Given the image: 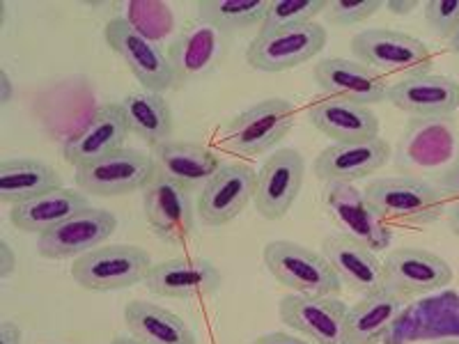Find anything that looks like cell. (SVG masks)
<instances>
[{
	"label": "cell",
	"instance_id": "obj_35",
	"mask_svg": "<svg viewBox=\"0 0 459 344\" xmlns=\"http://www.w3.org/2000/svg\"><path fill=\"white\" fill-rule=\"evenodd\" d=\"M16 269V255L14 251H12V245L7 244V239L0 241V278L5 280V278H10L12 273H14Z\"/></svg>",
	"mask_w": 459,
	"mask_h": 344
},
{
	"label": "cell",
	"instance_id": "obj_33",
	"mask_svg": "<svg viewBox=\"0 0 459 344\" xmlns=\"http://www.w3.org/2000/svg\"><path fill=\"white\" fill-rule=\"evenodd\" d=\"M425 23L441 39L455 35L459 26V0H429L425 3Z\"/></svg>",
	"mask_w": 459,
	"mask_h": 344
},
{
	"label": "cell",
	"instance_id": "obj_19",
	"mask_svg": "<svg viewBox=\"0 0 459 344\" xmlns=\"http://www.w3.org/2000/svg\"><path fill=\"white\" fill-rule=\"evenodd\" d=\"M129 133L131 129L122 104H101L85 122L83 129L65 142L63 157L76 170L106 157L110 151L122 150Z\"/></svg>",
	"mask_w": 459,
	"mask_h": 344
},
{
	"label": "cell",
	"instance_id": "obj_21",
	"mask_svg": "<svg viewBox=\"0 0 459 344\" xmlns=\"http://www.w3.org/2000/svg\"><path fill=\"white\" fill-rule=\"evenodd\" d=\"M225 37L228 35L200 19L186 23L168 48V57H170L178 83L203 79L204 73L212 72L223 57Z\"/></svg>",
	"mask_w": 459,
	"mask_h": 344
},
{
	"label": "cell",
	"instance_id": "obj_11",
	"mask_svg": "<svg viewBox=\"0 0 459 344\" xmlns=\"http://www.w3.org/2000/svg\"><path fill=\"white\" fill-rule=\"evenodd\" d=\"M453 282V266L423 248H397L384 260V287L404 301L438 292Z\"/></svg>",
	"mask_w": 459,
	"mask_h": 344
},
{
	"label": "cell",
	"instance_id": "obj_30",
	"mask_svg": "<svg viewBox=\"0 0 459 344\" xmlns=\"http://www.w3.org/2000/svg\"><path fill=\"white\" fill-rule=\"evenodd\" d=\"M272 0H203L195 5L200 22L223 35L262 28Z\"/></svg>",
	"mask_w": 459,
	"mask_h": 344
},
{
	"label": "cell",
	"instance_id": "obj_42",
	"mask_svg": "<svg viewBox=\"0 0 459 344\" xmlns=\"http://www.w3.org/2000/svg\"><path fill=\"white\" fill-rule=\"evenodd\" d=\"M450 51L453 53H459V26H457V30H455V35L450 37Z\"/></svg>",
	"mask_w": 459,
	"mask_h": 344
},
{
	"label": "cell",
	"instance_id": "obj_4",
	"mask_svg": "<svg viewBox=\"0 0 459 344\" xmlns=\"http://www.w3.org/2000/svg\"><path fill=\"white\" fill-rule=\"evenodd\" d=\"M152 266L154 264L147 251L138 245L110 244L100 245L81 255L79 260H74L72 278L88 292H120L138 282H145Z\"/></svg>",
	"mask_w": 459,
	"mask_h": 344
},
{
	"label": "cell",
	"instance_id": "obj_28",
	"mask_svg": "<svg viewBox=\"0 0 459 344\" xmlns=\"http://www.w3.org/2000/svg\"><path fill=\"white\" fill-rule=\"evenodd\" d=\"M129 335L145 344H198L195 333L179 314L150 301H131L125 308Z\"/></svg>",
	"mask_w": 459,
	"mask_h": 344
},
{
	"label": "cell",
	"instance_id": "obj_41",
	"mask_svg": "<svg viewBox=\"0 0 459 344\" xmlns=\"http://www.w3.org/2000/svg\"><path fill=\"white\" fill-rule=\"evenodd\" d=\"M110 344H145V342L136 340L134 335H115L113 342H110Z\"/></svg>",
	"mask_w": 459,
	"mask_h": 344
},
{
	"label": "cell",
	"instance_id": "obj_38",
	"mask_svg": "<svg viewBox=\"0 0 459 344\" xmlns=\"http://www.w3.org/2000/svg\"><path fill=\"white\" fill-rule=\"evenodd\" d=\"M12 94H14V88H12L10 73L3 69V72H0V104H3V106L10 104Z\"/></svg>",
	"mask_w": 459,
	"mask_h": 344
},
{
	"label": "cell",
	"instance_id": "obj_3",
	"mask_svg": "<svg viewBox=\"0 0 459 344\" xmlns=\"http://www.w3.org/2000/svg\"><path fill=\"white\" fill-rule=\"evenodd\" d=\"M363 198L381 220L411 225H432L444 216V194L425 179L381 177L372 179Z\"/></svg>",
	"mask_w": 459,
	"mask_h": 344
},
{
	"label": "cell",
	"instance_id": "obj_1",
	"mask_svg": "<svg viewBox=\"0 0 459 344\" xmlns=\"http://www.w3.org/2000/svg\"><path fill=\"white\" fill-rule=\"evenodd\" d=\"M262 260L273 278L294 294L306 297H338L342 292V282L333 266L322 253L294 241L276 239L269 241L262 251Z\"/></svg>",
	"mask_w": 459,
	"mask_h": 344
},
{
	"label": "cell",
	"instance_id": "obj_27",
	"mask_svg": "<svg viewBox=\"0 0 459 344\" xmlns=\"http://www.w3.org/2000/svg\"><path fill=\"white\" fill-rule=\"evenodd\" d=\"M85 207H90L88 195L63 186L42 198L30 200V202L14 204L10 211V220L16 229L42 236L44 232L67 220L69 216L79 214Z\"/></svg>",
	"mask_w": 459,
	"mask_h": 344
},
{
	"label": "cell",
	"instance_id": "obj_14",
	"mask_svg": "<svg viewBox=\"0 0 459 344\" xmlns=\"http://www.w3.org/2000/svg\"><path fill=\"white\" fill-rule=\"evenodd\" d=\"M324 209L338 225L340 235L368 245L372 253H384L391 245V229L354 184H326Z\"/></svg>",
	"mask_w": 459,
	"mask_h": 344
},
{
	"label": "cell",
	"instance_id": "obj_9",
	"mask_svg": "<svg viewBox=\"0 0 459 344\" xmlns=\"http://www.w3.org/2000/svg\"><path fill=\"white\" fill-rule=\"evenodd\" d=\"M143 209L152 232L170 245H184L195 232L194 194L154 172L143 191Z\"/></svg>",
	"mask_w": 459,
	"mask_h": 344
},
{
	"label": "cell",
	"instance_id": "obj_39",
	"mask_svg": "<svg viewBox=\"0 0 459 344\" xmlns=\"http://www.w3.org/2000/svg\"><path fill=\"white\" fill-rule=\"evenodd\" d=\"M386 7L388 10H393V12H397V14H409V12L413 10V7H418V3H386Z\"/></svg>",
	"mask_w": 459,
	"mask_h": 344
},
{
	"label": "cell",
	"instance_id": "obj_23",
	"mask_svg": "<svg viewBox=\"0 0 459 344\" xmlns=\"http://www.w3.org/2000/svg\"><path fill=\"white\" fill-rule=\"evenodd\" d=\"M150 157L159 175L188 188L191 194L200 191L223 168L219 154L198 142L166 141L152 147Z\"/></svg>",
	"mask_w": 459,
	"mask_h": 344
},
{
	"label": "cell",
	"instance_id": "obj_32",
	"mask_svg": "<svg viewBox=\"0 0 459 344\" xmlns=\"http://www.w3.org/2000/svg\"><path fill=\"white\" fill-rule=\"evenodd\" d=\"M386 3L381 0H360V3H347V0H329V7L324 12V16L329 19L331 26L350 28L359 26V23L368 22L370 16H375Z\"/></svg>",
	"mask_w": 459,
	"mask_h": 344
},
{
	"label": "cell",
	"instance_id": "obj_12",
	"mask_svg": "<svg viewBox=\"0 0 459 344\" xmlns=\"http://www.w3.org/2000/svg\"><path fill=\"white\" fill-rule=\"evenodd\" d=\"M306 175V161L292 147L276 150L257 170L253 204L266 220H281L297 202Z\"/></svg>",
	"mask_w": 459,
	"mask_h": 344
},
{
	"label": "cell",
	"instance_id": "obj_2",
	"mask_svg": "<svg viewBox=\"0 0 459 344\" xmlns=\"http://www.w3.org/2000/svg\"><path fill=\"white\" fill-rule=\"evenodd\" d=\"M106 44L122 57L134 79L147 92H168L178 85L168 51L126 16H113L104 28Z\"/></svg>",
	"mask_w": 459,
	"mask_h": 344
},
{
	"label": "cell",
	"instance_id": "obj_16",
	"mask_svg": "<svg viewBox=\"0 0 459 344\" xmlns=\"http://www.w3.org/2000/svg\"><path fill=\"white\" fill-rule=\"evenodd\" d=\"M223 285V276L204 257H172L147 273L145 287L163 298H207Z\"/></svg>",
	"mask_w": 459,
	"mask_h": 344
},
{
	"label": "cell",
	"instance_id": "obj_26",
	"mask_svg": "<svg viewBox=\"0 0 459 344\" xmlns=\"http://www.w3.org/2000/svg\"><path fill=\"white\" fill-rule=\"evenodd\" d=\"M63 188V177L39 159H5L0 163V202L23 204Z\"/></svg>",
	"mask_w": 459,
	"mask_h": 344
},
{
	"label": "cell",
	"instance_id": "obj_40",
	"mask_svg": "<svg viewBox=\"0 0 459 344\" xmlns=\"http://www.w3.org/2000/svg\"><path fill=\"white\" fill-rule=\"evenodd\" d=\"M450 229H453L455 235L459 236V200H457V204L453 207V211H450Z\"/></svg>",
	"mask_w": 459,
	"mask_h": 344
},
{
	"label": "cell",
	"instance_id": "obj_10",
	"mask_svg": "<svg viewBox=\"0 0 459 344\" xmlns=\"http://www.w3.org/2000/svg\"><path fill=\"white\" fill-rule=\"evenodd\" d=\"M117 229V216L108 209L85 207L37 239V251L47 260H79L100 248Z\"/></svg>",
	"mask_w": 459,
	"mask_h": 344
},
{
	"label": "cell",
	"instance_id": "obj_24",
	"mask_svg": "<svg viewBox=\"0 0 459 344\" xmlns=\"http://www.w3.org/2000/svg\"><path fill=\"white\" fill-rule=\"evenodd\" d=\"M308 120L333 142H360L379 138V117L375 110L354 101L326 97L310 106Z\"/></svg>",
	"mask_w": 459,
	"mask_h": 344
},
{
	"label": "cell",
	"instance_id": "obj_43",
	"mask_svg": "<svg viewBox=\"0 0 459 344\" xmlns=\"http://www.w3.org/2000/svg\"><path fill=\"white\" fill-rule=\"evenodd\" d=\"M429 344H459V338H446V340H434Z\"/></svg>",
	"mask_w": 459,
	"mask_h": 344
},
{
	"label": "cell",
	"instance_id": "obj_20",
	"mask_svg": "<svg viewBox=\"0 0 459 344\" xmlns=\"http://www.w3.org/2000/svg\"><path fill=\"white\" fill-rule=\"evenodd\" d=\"M391 159V145L384 138L360 142H335L319 151L313 170L326 184H354L375 175Z\"/></svg>",
	"mask_w": 459,
	"mask_h": 344
},
{
	"label": "cell",
	"instance_id": "obj_8",
	"mask_svg": "<svg viewBox=\"0 0 459 344\" xmlns=\"http://www.w3.org/2000/svg\"><path fill=\"white\" fill-rule=\"evenodd\" d=\"M351 53L359 63L377 69L379 73H429L432 69V51L416 37L402 30L372 28L354 35Z\"/></svg>",
	"mask_w": 459,
	"mask_h": 344
},
{
	"label": "cell",
	"instance_id": "obj_31",
	"mask_svg": "<svg viewBox=\"0 0 459 344\" xmlns=\"http://www.w3.org/2000/svg\"><path fill=\"white\" fill-rule=\"evenodd\" d=\"M329 7V0H272L260 30H278L313 23Z\"/></svg>",
	"mask_w": 459,
	"mask_h": 344
},
{
	"label": "cell",
	"instance_id": "obj_18",
	"mask_svg": "<svg viewBox=\"0 0 459 344\" xmlns=\"http://www.w3.org/2000/svg\"><path fill=\"white\" fill-rule=\"evenodd\" d=\"M315 81L326 97L354 101L360 106L379 104L388 97L391 83L384 73L359 60L326 57L315 67Z\"/></svg>",
	"mask_w": 459,
	"mask_h": 344
},
{
	"label": "cell",
	"instance_id": "obj_25",
	"mask_svg": "<svg viewBox=\"0 0 459 344\" xmlns=\"http://www.w3.org/2000/svg\"><path fill=\"white\" fill-rule=\"evenodd\" d=\"M407 310V301L391 289L363 297L351 305L344 323L347 344H379Z\"/></svg>",
	"mask_w": 459,
	"mask_h": 344
},
{
	"label": "cell",
	"instance_id": "obj_13",
	"mask_svg": "<svg viewBox=\"0 0 459 344\" xmlns=\"http://www.w3.org/2000/svg\"><path fill=\"white\" fill-rule=\"evenodd\" d=\"M257 172L246 163H223L214 177L198 191L195 211L203 225L221 228L237 219L255 194Z\"/></svg>",
	"mask_w": 459,
	"mask_h": 344
},
{
	"label": "cell",
	"instance_id": "obj_22",
	"mask_svg": "<svg viewBox=\"0 0 459 344\" xmlns=\"http://www.w3.org/2000/svg\"><path fill=\"white\" fill-rule=\"evenodd\" d=\"M322 255L351 292L370 297L384 289V262L368 245L344 235H329L322 241Z\"/></svg>",
	"mask_w": 459,
	"mask_h": 344
},
{
	"label": "cell",
	"instance_id": "obj_37",
	"mask_svg": "<svg viewBox=\"0 0 459 344\" xmlns=\"http://www.w3.org/2000/svg\"><path fill=\"white\" fill-rule=\"evenodd\" d=\"M23 331L14 322L0 323V344H22Z\"/></svg>",
	"mask_w": 459,
	"mask_h": 344
},
{
	"label": "cell",
	"instance_id": "obj_17",
	"mask_svg": "<svg viewBox=\"0 0 459 344\" xmlns=\"http://www.w3.org/2000/svg\"><path fill=\"white\" fill-rule=\"evenodd\" d=\"M386 99L397 110L420 120L450 117L459 110V83L441 73H413L393 83Z\"/></svg>",
	"mask_w": 459,
	"mask_h": 344
},
{
	"label": "cell",
	"instance_id": "obj_5",
	"mask_svg": "<svg viewBox=\"0 0 459 344\" xmlns=\"http://www.w3.org/2000/svg\"><path fill=\"white\" fill-rule=\"evenodd\" d=\"M326 42L329 32L317 22L278 30H260L246 48V63L266 73L290 72L322 53Z\"/></svg>",
	"mask_w": 459,
	"mask_h": 344
},
{
	"label": "cell",
	"instance_id": "obj_29",
	"mask_svg": "<svg viewBox=\"0 0 459 344\" xmlns=\"http://www.w3.org/2000/svg\"><path fill=\"white\" fill-rule=\"evenodd\" d=\"M120 104L134 136H138L150 147L170 141L175 120H172L170 104H168L163 94L136 90V92L126 94Z\"/></svg>",
	"mask_w": 459,
	"mask_h": 344
},
{
	"label": "cell",
	"instance_id": "obj_6",
	"mask_svg": "<svg viewBox=\"0 0 459 344\" xmlns=\"http://www.w3.org/2000/svg\"><path fill=\"white\" fill-rule=\"evenodd\" d=\"M154 161L150 154H143L131 147L110 151L106 157L76 168L74 179L81 194L97 195V198H113V195H129L145 191L154 177Z\"/></svg>",
	"mask_w": 459,
	"mask_h": 344
},
{
	"label": "cell",
	"instance_id": "obj_15",
	"mask_svg": "<svg viewBox=\"0 0 459 344\" xmlns=\"http://www.w3.org/2000/svg\"><path fill=\"white\" fill-rule=\"evenodd\" d=\"M347 313L350 305L338 297H306L292 292L282 297L278 305L281 322L306 335L313 344H347Z\"/></svg>",
	"mask_w": 459,
	"mask_h": 344
},
{
	"label": "cell",
	"instance_id": "obj_7",
	"mask_svg": "<svg viewBox=\"0 0 459 344\" xmlns=\"http://www.w3.org/2000/svg\"><path fill=\"white\" fill-rule=\"evenodd\" d=\"M294 126V106L287 99L257 101L230 120L225 145L239 157H257L273 150Z\"/></svg>",
	"mask_w": 459,
	"mask_h": 344
},
{
	"label": "cell",
	"instance_id": "obj_34",
	"mask_svg": "<svg viewBox=\"0 0 459 344\" xmlns=\"http://www.w3.org/2000/svg\"><path fill=\"white\" fill-rule=\"evenodd\" d=\"M438 191L444 195L459 198V159L441 175V179H438Z\"/></svg>",
	"mask_w": 459,
	"mask_h": 344
},
{
	"label": "cell",
	"instance_id": "obj_36",
	"mask_svg": "<svg viewBox=\"0 0 459 344\" xmlns=\"http://www.w3.org/2000/svg\"><path fill=\"white\" fill-rule=\"evenodd\" d=\"M251 344H310L306 342V340L301 338H294V335L290 333H266V335H260L257 340H253Z\"/></svg>",
	"mask_w": 459,
	"mask_h": 344
}]
</instances>
